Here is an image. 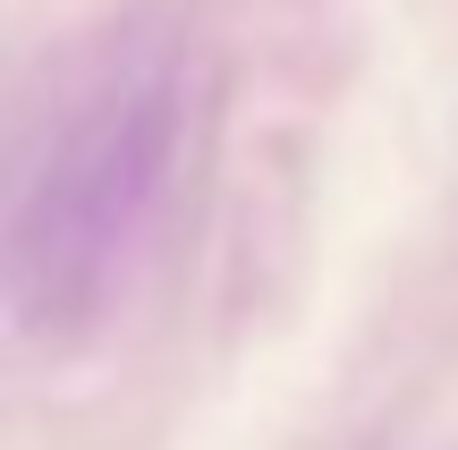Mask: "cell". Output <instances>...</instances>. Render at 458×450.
I'll return each instance as SVG.
<instances>
[{
	"label": "cell",
	"mask_w": 458,
	"mask_h": 450,
	"mask_svg": "<svg viewBox=\"0 0 458 450\" xmlns=\"http://www.w3.org/2000/svg\"><path fill=\"white\" fill-rule=\"evenodd\" d=\"M179 136L187 68L170 43L136 34L102 51L17 153L0 204V298H17L43 340H77L111 315L170 196Z\"/></svg>",
	"instance_id": "cell-1"
}]
</instances>
